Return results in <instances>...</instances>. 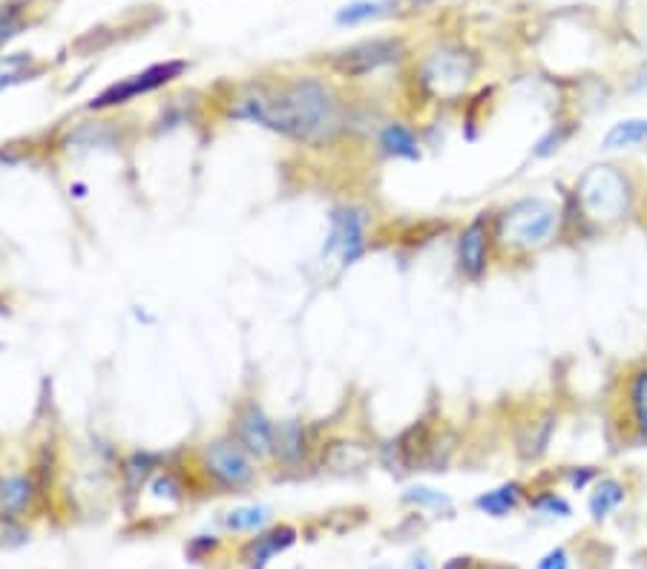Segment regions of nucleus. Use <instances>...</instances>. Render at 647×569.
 Masks as SVG:
<instances>
[{"label": "nucleus", "mask_w": 647, "mask_h": 569, "mask_svg": "<svg viewBox=\"0 0 647 569\" xmlns=\"http://www.w3.org/2000/svg\"><path fill=\"white\" fill-rule=\"evenodd\" d=\"M561 225V213L545 199H521L498 216L496 236L503 247L512 251H538L550 245Z\"/></svg>", "instance_id": "nucleus-2"}, {"label": "nucleus", "mask_w": 647, "mask_h": 569, "mask_svg": "<svg viewBox=\"0 0 647 569\" xmlns=\"http://www.w3.org/2000/svg\"><path fill=\"white\" fill-rule=\"evenodd\" d=\"M567 136H570V130H552L550 136L541 138V141H538L536 156L538 158H547V156H552V153H556V150H561V145H565V141H567Z\"/></svg>", "instance_id": "nucleus-26"}, {"label": "nucleus", "mask_w": 647, "mask_h": 569, "mask_svg": "<svg viewBox=\"0 0 647 569\" xmlns=\"http://www.w3.org/2000/svg\"><path fill=\"white\" fill-rule=\"evenodd\" d=\"M43 72V63L32 52H12L0 58V92L14 87V84L32 81Z\"/></svg>", "instance_id": "nucleus-16"}, {"label": "nucleus", "mask_w": 647, "mask_h": 569, "mask_svg": "<svg viewBox=\"0 0 647 569\" xmlns=\"http://www.w3.org/2000/svg\"><path fill=\"white\" fill-rule=\"evenodd\" d=\"M406 56L409 43L400 35H374V38H363V41L349 43V47L331 52L329 67L334 76L360 81V78L374 76L380 69L394 67Z\"/></svg>", "instance_id": "nucleus-3"}, {"label": "nucleus", "mask_w": 647, "mask_h": 569, "mask_svg": "<svg viewBox=\"0 0 647 569\" xmlns=\"http://www.w3.org/2000/svg\"><path fill=\"white\" fill-rule=\"evenodd\" d=\"M403 501H409L412 507H423V509H449L452 507V501H449L447 494L438 492V489H429V487L409 489V492L403 494Z\"/></svg>", "instance_id": "nucleus-23"}, {"label": "nucleus", "mask_w": 647, "mask_h": 569, "mask_svg": "<svg viewBox=\"0 0 647 569\" xmlns=\"http://www.w3.org/2000/svg\"><path fill=\"white\" fill-rule=\"evenodd\" d=\"M225 116L254 121L300 145L323 147L343 130L345 107L325 78L280 76L239 87L227 98Z\"/></svg>", "instance_id": "nucleus-1"}, {"label": "nucleus", "mask_w": 647, "mask_h": 569, "mask_svg": "<svg viewBox=\"0 0 647 569\" xmlns=\"http://www.w3.org/2000/svg\"><path fill=\"white\" fill-rule=\"evenodd\" d=\"M592 478V469H581V472H570V483L576 489H585L587 480Z\"/></svg>", "instance_id": "nucleus-28"}, {"label": "nucleus", "mask_w": 647, "mask_h": 569, "mask_svg": "<svg viewBox=\"0 0 647 569\" xmlns=\"http://www.w3.org/2000/svg\"><path fill=\"white\" fill-rule=\"evenodd\" d=\"M647 141V118H625L614 124L607 136L601 138V150H625V147L645 145Z\"/></svg>", "instance_id": "nucleus-18"}, {"label": "nucleus", "mask_w": 647, "mask_h": 569, "mask_svg": "<svg viewBox=\"0 0 647 569\" xmlns=\"http://www.w3.org/2000/svg\"><path fill=\"white\" fill-rule=\"evenodd\" d=\"M489 247H492V230H489V216L481 213L463 227L461 239H458V268L467 279H483L489 268Z\"/></svg>", "instance_id": "nucleus-9"}, {"label": "nucleus", "mask_w": 647, "mask_h": 569, "mask_svg": "<svg viewBox=\"0 0 647 569\" xmlns=\"http://www.w3.org/2000/svg\"><path fill=\"white\" fill-rule=\"evenodd\" d=\"M576 202L590 222H619L630 207L627 179L614 167H590L576 185Z\"/></svg>", "instance_id": "nucleus-4"}, {"label": "nucleus", "mask_w": 647, "mask_h": 569, "mask_svg": "<svg viewBox=\"0 0 647 569\" xmlns=\"http://www.w3.org/2000/svg\"><path fill=\"white\" fill-rule=\"evenodd\" d=\"M523 494V487L521 483H503V487L492 489V492L481 494L476 501V507L481 509V512L492 514V518H503V514H510L512 509L518 507V501H521Z\"/></svg>", "instance_id": "nucleus-20"}, {"label": "nucleus", "mask_w": 647, "mask_h": 569, "mask_svg": "<svg viewBox=\"0 0 647 569\" xmlns=\"http://www.w3.org/2000/svg\"><path fill=\"white\" fill-rule=\"evenodd\" d=\"M532 509H536L538 514H550V518H570V503H567L561 494H552V492L536 498Z\"/></svg>", "instance_id": "nucleus-24"}, {"label": "nucleus", "mask_w": 647, "mask_h": 569, "mask_svg": "<svg viewBox=\"0 0 647 569\" xmlns=\"http://www.w3.org/2000/svg\"><path fill=\"white\" fill-rule=\"evenodd\" d=\"M365 230L369 213L357 205H343L331 210V234L325 242V256H340V265L349 268L365 254Z\"/></svg>", "instance_id": "nucleus-8"}, {"label": "nucleus", "mask_w": 647, "mask_h": 569, "mask_svg": "<svg viewBox=\"0 0 647 569\" xmlns=\"http://www.w3.org/2000/svg\"><path fill=\"white\" fill-rule=\"evenodd\" d=\"M536 569H570V556H567L565 547L550 549L541 561H538Z\"/></svg>", "instance_id": "nucleus-27"}, {"label": "nucleus", "mask_w": 647, "mask_h": 569, "mask_svg": "<svg viewBox=\"0 0 647 569\" xmlns=\"http://www.w3.org/2000/svg\"><path fill=\"white\" fill-rule=\"evenodd\" d=\"M236 440L242 443V449L251 454L254 460H268L274 458L276 447V423L262 412L259 405H245L239 414H236Z\"/></svg>", "instance_id": "nucleus-10"}, {"label": "nucleus", "mask_w": 647, "mask_h": 569, "mask_svg": "<svg viewBox=\"0 0 647 569\" xmlns=\"http://www.w3.org/2000/svg\"><path fill=\"white\" fill-rule=\"evenodd\" d=\"M403 569H432V563H429L427 558H412Z\"/></svg>", "instance_id": "nucleus-29"}, {"label": "nucleus", "mask_w": 647, "mask_h": 569, "mask_svg": "<svg viewBox=\"0 0 647 569\" xmlns=\"http://www.w3.org/2000/svg\"><path fill=\"white\" fill-rule=\"evenodd\" d=\"M305 429L303 423L288 420V423H276V447L274 458H280L285 467H296L305 454Z\"/></svg>", "instance_id": "nucleus-17"}, {"label": "nucleus", "mask_w": 647, "mask_h": 569, "mask_svg": "<svg viewBox=\"0 0 647 569\" xmlns=\"http://www.w3.org/2000/svg\"><path fill=\"white\" fill-rule=\"evenodd\" d=\"M294 541H296V529L288 527V523L274 527V529H265V532H259V536L248 543L242 561L248 563V569H265L276 556H283L285 549L294 547Z\"/></svg>", "instance_id": "nucleus-11"}, {"label": "nucleus", "mask_w": 647, "mask_h": 569, "mask_svg": "<svg viewBox=\"0 0 647 569\" xmlns=\"http://www.w3.org/2000/svg\"><path fill=\"white\" fill-rule=\"evenodd\" d=\"M621 503H625V487L616 478H601L590 494V514L596 521H601Z\"/></svg>", "instance_id": "nucleus-19"}, {"label": "nucleus", "mask_w": 647, "mask_h": 569, "mask_svg": "<svg viewBox=\"0 0 647 569\" xmlns=\"http://www.w3.org/2000/svg\"><path fill=\"white\" fill-rule=\"evenodd\" d=\"M380 147H383L386 156L406 158V161H418V158H421V141H418L412 127H406V124L400 121L386 124V127L380 130Z\"/></svg>", "instance_id": "nucleus-15"}, {"label": "nucleus", "mask_w": 647, "mask_h": 569, "mask_svg": "<svg viewBox=\"0 0 647 569\" xmlns=\"http://www.w3.org/2000/svg\"><path fill=\"white\" fill-rule=\"evenodd\" d=\"M35 12H38L35 0H3L0 3V49L32 27Z\"/></svg>", "instance_id": "nucleus-14"}, {"label": "nucleus", "mask_w": 647, "mask_h": 569, "mask_svg": "<svg viewBox=\"0 0 647 569\" xmlns=\"http://www.w3.org/2000/svg\"><path fill=\"white\" fill-rule=\"evenodd\" d=\"M150 492L153 498H159V501H170V498H182V487L176 483V478H173L170 472L165 474H156L150 483Z\"/></svg>", "instance_id": "nucleus-25"}, {"label": "nucleus", "mask_w": 647, "mask_h": 569, "mask_svg": "<svg viewBox=\"0 0 647 569\" xmlns=\"http://www.w3.org/2000/svg\"><path fill=\"white\" fill-rule=\"evenodd\" d=\"M271 512L265 507H236L227 512L225 527L231 532H262V527L268 523Z\"/></svg>", "instance_id": "nucleus-21"}, {"label": "nucleus", "mask_w": 647, "mask_h": 569, "mask_svg": "<svg viewBox=\"0 0 647 569\" xmlns=\"http://www.w3.org/2000/svg\"><path fill=\"white\" fill-rule=\"evenodd\" d=\"M627 400H630L636 429L647 434V369H639L630 377V383H627Z\"/></svg>", "instance_id": "nucleus-22"}, {"label": "nucleus", "mask_w": 647, "mask_h": 569, "mask_svg": "<svg viewBox=\"0 0 647 569\" xmlns=\"http://www.w3.org/2000/svg\"><path fill=\"white\" fill-rule=\"evenodd\" d=\"M400 0H352L334 12V23L337 27H363V23L383 21L398 14Z\"/></svg>", "instance_id": "nucleus-13"}, {"label": "nucleus", "mask_w": 647, "mask_h": 569, "mask_svg": "<svg viewBox=\"0 0 647 569\" xmlns=\"http://www.w3.org/2000/svg\"><path fill=\"white\" fill-rule=\"evenodd\" d=\"M35 498H38V487H35L32 474L0 478V518L3 521L23 518L35 507Z\"/></svg>", "instance_id": "nucleus-12"}, {"label": "nucleus", "mask_w": 647, "mask_h": 569, "mask_svg": "<svg viewBox=\"0 0 647 569\" xmlns=\"http://www.w3.org/2000/svg\"><path fill=\"white\" fill-rule=\"evenodd\" d=\"M476 72V58L463 47H438L421 63V81L438 96H454Z\"/></svg>", "instance_id": "nucleus-7"}, {"label": "nucleus", "mask_w": 647, "mask_h": 569, "mask_svg": "<svg viewBox=\"0 0 647 569\" xmlns=\"http://www.w3.org/2000/svg\"><path fill=\"white\" fill-rule=\"evenodd\" d=\"M199 472L214 487L234 492V489H245L254 480V458L242 449L236 438L210 440L199 452Z\"/></svg>", "instance_id": "nucleus-5"}, {"label": "nucleus", "mask_w": 647, "mask_h": 569, "mask_svg": "<svg viewBox=\"0 0 647 569\" xmlns=\"http://www.w3.org/2000/svg\"><path fill=\"white\" fill-rule=\"evenodd\" d=\"M187 72L185 61H165V63H153V67L141 69L136 76H127L121 81L110 84L107 90L98 92L87 107L90 110H112V107H125L133 98L138 96H150V92L161 90L167 84H173L176 78H182Z\"/></svg>", "instance_id": "nucleus-6"}]
</instances>
